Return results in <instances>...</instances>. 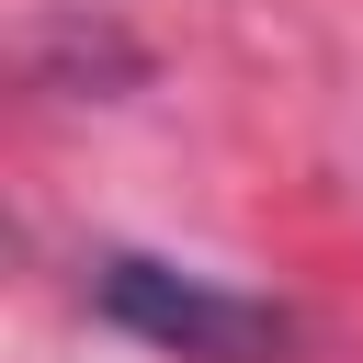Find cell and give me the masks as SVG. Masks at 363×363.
Segmentation results:
<instances>
[{
	"mask_svg": "<svg viewBox=\"0 0 363 363\" xmlns=\"http://www.w3.org/2000/svg\"><path fill=\"white\" fill-rule=\"evenodd\" d=\"M91 306L113 329H136L147 352H170V363H295V318L284 306H261L238 284H204L182 261H147V250H102Z\"/></svg>",
	"mask_w": 363,
	"mask_h": 363,
	"instance_id": "6da1fadb",
	"label": "cell"
}]
</instances>
